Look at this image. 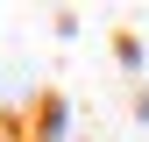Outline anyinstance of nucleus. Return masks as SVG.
Returning a JSON list of instances; mask_svg holds the SVG:
<instances>
[]
</instances>
